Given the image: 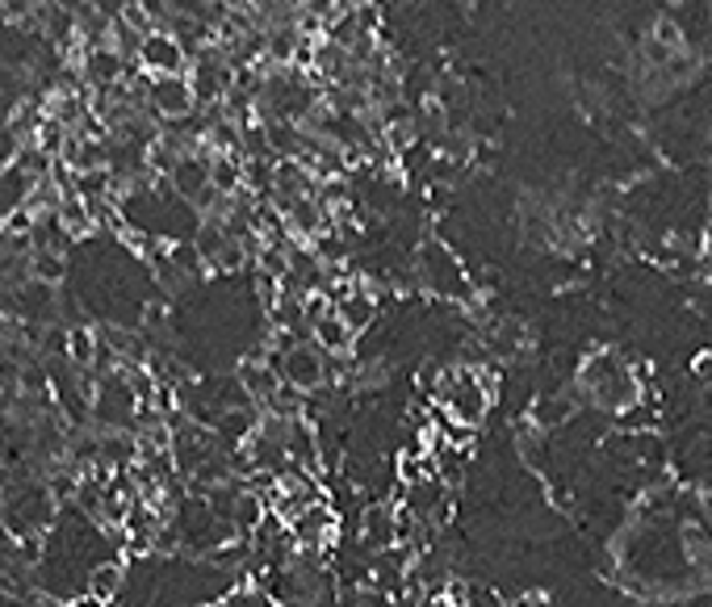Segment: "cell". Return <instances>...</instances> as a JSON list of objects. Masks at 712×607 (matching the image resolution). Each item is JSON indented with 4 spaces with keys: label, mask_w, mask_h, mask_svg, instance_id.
I'll list each match as a JSON object with an SVG mask.
<instances>
[{
    "label": "cell",
    "mask_w": 712,
    "mask_h": 607,
    "mask_svg": "<svg viewBox=\"0 0 712 607\" xmlns=\"http://www.w3.org/2000/svg\"><path fill=\"white\" fill-rule=\"evenodd\" d=\"M29 276L42 281V285H59L67 276L63 251H29Z\"/></svg>",
    "instance_id": "cell-7"
},
{
    "label": "cell",
    "mask_w": 712,
    "mask_h": 607,
    "mask_svg": "<svg viewBox=\"0 0 712 607\" xmlns=\"http://www.w3.org/2000/svg\"><path fill=\"white\" fill-rule=\"evenodd\" d=\"M700 248H704V256H712V219L704 222V235H700Z\"/></svg>",
    "instance_id": "cell-8"
},
{
    "label": "cell",
    "mask_w": 712,
    "mask_h": 607,
    "mask_svg": "<svg viewBox=\"0 0 712 607\" xmlns=\"http://www.w3.org/2000/svg\"><path fill=\"white\" fill-rule=\"evenodd\" d=\"M415 276H419V294H432L440 302H469L474 298V281L466 264L453 256L444 239H423L415 248Z\"/></svg>",
    "instance_id": "cell-1"
},
{
    "label": "cell",
    "mask_w": 712,
    "mask_h": 607,
    "mask_svg": "<svg viewBox=\"0 0 712 607\" xmlns=\"http://www.w3.org/2000/svg\"><path fill=\"white\" fill-rule=\"evenodd\" d=\"M147 110L160 117V126L185 122L189 113H197L189 76H151V84H147Z\"/></svg>",
    "instance_id": "cell-2"
},
{
    "label": "cell",
    "mask_w": 712,
    "mask_h": 607,
    "mask_svg": "<svg viewBox=\"0 0 712 607\" xmlns=\"http://www.w3.org/2000/svg\"><path fill=\"white\" fill-rule=\"evenodd\" d=\"M138 67L147 76H189V51L168 29H156L138 47Z\"/></svg>",
    "instance_id": "cell-3"
},
{
    "label": "cell",
    "mask_w": 712,
    "mask_h": 607,
    "mask_svg": "<svg viewBox=\"0 0 712 607\" xmlns=\"http://www.w3.org/2000/svg\"><path fill=\"white\" fill-rule=\"evenodd\" d=\"M210 185L222 197L244 194V156H210Z\"/></svg>",
    "instance_id": "cell-6"
},
{
    "label": "cell",
    "mask_w": 712,
    "mask_h": 607,
    "mask_svg": "<svg viewBox=\"0 0 712 607\" xmlns=\"http://www.w3.org/2000/svg\"><path fill=\"white\" fill-rule=\"evenodd\" d=\"M122 586H126V566L122 561H101L88 574V599L93 604H110V599L122 595Z\"/></svg>",
    "instance_id": "cell-5"
},
{
    "label": "cell",
    "mask_w": 712,
    "mask_h": 607,
    "mask_svg": "<svg viewBox=\"0 0 712 607\" xmlns=\"http://www.w3.org/2000/svg\"><path fill=\"white\" fill-rule=\"evenodd\" d=\"M335 314H340V319L353 327L356 339H360V335L378 323V314H382V298H378V294H373L365 281H356L353 289H348V294L335 302Z\"/></svg>",
    "instance_id": "cell-4"
}]
</instances>
